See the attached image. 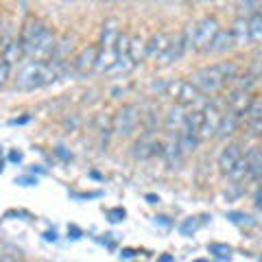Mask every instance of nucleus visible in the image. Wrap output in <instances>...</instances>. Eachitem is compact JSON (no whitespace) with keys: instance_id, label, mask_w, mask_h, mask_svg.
<instances>
[{"instance_id":"obj_12","label":"nucleus","mask_w":262,"mask_h":262,"mask_svg":"<svg viewBox=\"0 0 262 262\" xmlns=\"http://www.w3.org/2000/svg\"><path fill=\"white\" fill-rule=\"evenodd\" d=\"M249 103H251L249 92H241V90H236V92H232L227 96V107H229L232 114H236V116H241V114L247 112Z\"/></svg>"},{"instance_id":"obj_16","label":"nucleus","mask_w":262,"mask_h":262,"mask_svg":"<svg viewBox=\"0 0 262 262\" xmlns=\"http://www.w3.org/2000/svg\"><path fill=\"white\" fill-rule=\"evenodd\" d=\"M229 33H232V37H234V46H245V44H249V29H247V20H245V18L236 20Z\"/></svg>"},{"instance_id":"obj_22","label":"nucleus","mask_w":262,"mask_h":262,"mask_svg":"<svg viewBox=\"0 0 262 262\" xmlns=\"http://www.w3.org/2000/svg\"><path fill=\"white\" fill-rule=\"evenodd\" d=\"M208 249H210V253H214V256H219V258H227L229 256V245H221V243H212V245H208Z\"/></svg>"},{"instance_id":"obj_27","label":"nucleus","mask_w":262,"mask_h":262,"mask_svg":"<svg viewBox=\"0 0 262 262\" xmlns=\"http://www.w3.org/2000/svg\"><path fill=\"white\" fill-rule=\"evenodd\" d=\"M9 158H11L13 162H20V160H22V153H15V151H13V153L9 155Z\"/></svg>"},{"instance_id":"obj_23","label":"nucleus","mask_w":262,"mask_h":262,"mask_svg":"<svg viewBox=\"0 0 262 262\" xmlns=\"http://www.w3.org/2000/svg\"><path fill=\"white\" fill-rule=\"evenodd\" d=\"M194 229H196V221L194 219H186L184 223H182V227H179V232H182L184 236H190Z\"/></svg>"},{"instance_id":"obj_1","label":"nucleus","mask_w":262,"mask_h":262,"mask_svg":"<svg viewBox=\"0 0 262 262\" xmlns=\"http://www.w3.org/2000/svg\"><path fill=\"white\" fill-rule=\"evenodd\" d=\"M20 44H22L24 55H33L37 59H42V57H48L53 53L55 37L42 20H31L27 22V27L22 31Z\"/></svg>"},{"instance_id":"obj_5","label":"nucleus","mask_w":262,"mask_h":262,"mask_svg":"<svg viewBox=\"0 0 262 262\" xmlns=\"http://www.w3.org/2000/svg\"><path fill=\"white\" fill-rule=\"evenodd\" d=\"M175 98L179 101V105H184V107L192 110V112H203V107L210 103L208 96L199 92L192 83H186V81H182V83H175Z\"/></svg>"},{"instance_id":"obj_11","label":"nucleus","mask_w":262,"mask_h":262,"mask_svg":"<svg viewBox=\"0 0 262 262\" xmlns=\"http://www.w3.org/2000/svg\"><path fill=\"white\" fill-rule=\"evenodd\" d=\"M186 53V42H184V35L179 33V35H173L170 37V44H168V51L164 53L162 61L160 63H173L177 59H182V55Z\"/></svg>"},{"instance_id":"obj_14","label":"nucleus","mask_w":262,"mask_h":262,"mask_svg":"<svg viewBox=\"0 0 262 262\" xmlns=\"http://www.w3.org/2000/svg\"><path fill=\"white\" fill-rule=\"evenodd\" d=\"M238 116L236 114H221V120H219V127H216V134L214 136H219V138H225V136H232L236 129H238Z\"/></svg>"},{"instance_id":"obj_15","label":"nucleus","mask_w":262,"mask_h":262,"mask_svg":"<svg viewBox=\"0 0 262 262\" xmlns=\"http://www.w3.org/2000/svg\"><path fill=\"white\" fill-rule=\"evenodd\" d=\"M245 162H247V177L251 179H258L260 173H262V155H260V149L258 146H253V149L245 155Z\"/></svg>"},{"instance_id":"obj_10","label":"nucleus","mask_w":262,"mask_h":262,"mask_svg":"<svg viewBox=\"0 0 262 262\" xmlns=\"http://www.w3.org/2000/svg\"><path fill=\"white\" fill-rule=\"evenodd\" d=\"M232 46H234V37H232V33L225 31V29H219V31H216V35L212 37V42L208 44L206 51H208V53H212V55H223V53H227Z\"/></svg>"},{"instance_id":"obj_29","label":"nucleus","mask_w":262,"mask_h":262,"mask_svg":"<svg viewBox=\"0 0 262 262\" xmlns=\"http://www.w3.org/2000/svg\"><path fill=\"white\" fill-rule=\"evenodd\" d=\"M0 170H3V162H0Z\"/></svg>"},{"instance_id":"obj_8","label":"nucleus","mask_w":262,"mask_h":262,"mask_svg":"<svg viewBox=\"0 0 262 262\" xmlns=\"http://www.w3.org/2000/svg\"><path fill=\"white\" fill-rule=\"evenodd\" d=\"M170 37L173 35H168V33H155V35L149 39V44H146V57H151L155 61H162L164 53L168 51Z\"/></svg>"},{"instance_id":"obj_24","label":"nucleus","mask_w":262,"mask_h":262,"mask_svg":"<svg viewBox=\"0 0 262 262\" xmlns=\"http://www.w3.org/2000/svg\"><path fill=\"white\" fill-rule=\"evenodd\" d=\"M9 70H11V66L7 63L5 59H0V85H3L5 81L9 79Z\"/></svg>"},{"instance_id":"obj_13","label":"nucleus","mask_w":262,"mask_h":262,"mask_svg":"<svg viewBox=\"0 0 262 262\" xmlns=\"http://www.w3.org/2000/svg\"><path fill=\"white\" fill-rule=\"evenodd\" d=\"M96 55H98V48L96 46H88L79 53V57L75 59V68L79 72H90L94 70V63H96Z\"/></svg>"},{"instance_id":"obj_18","label":"nucleus","mask_w":262,"mask_h":262,"mask_svg":"<svg viewBox=\"0 0 262 262\" xmlns=\"http://www.w3.org/2000/svg\"><path fill=\"white\" fill-rule=\"evenodd\" d=\"M247 29H249V42H260L262 39V15L253 13L247 20Z\"/></svg>"},{"instance_id":"obj_28","label":"nucleus","mask_w":262,"mask_h":262,"mask_svg":"<svg viewBox=\"0 0 262 262\" xmlns=\"http://www.w3.org/2000/svg\"><path fill=\"white\" fill-rule=\"evenodd\" d=\"M57 153H59V155H61V158H66V160H70V155H68V153H66V151H63V146H59V149H57Z\"/></svg>"},{"instance_id":"obj_9","label":"nucleus","mask_w":262,"mask_h":262,"mask_svg":"<svg viewBox=\"0 0 262 262\" xmlns=\"http://www.w3.org/2000/svg\"><path fill=\"white\" fill-rule=\"evenodd\" d=\"M243 160V149H241V144H227L223 153H221V158H219V166L221 170H223L225 175L232 173V168L236 166Z\"/></svg>"},{"instance_id":"obj_25","label":"nucleus","mask_w":262,"mask_h":262,"mask_svg":"<svg viewBox=\"0 0 262 262\" xmlns=\"http://www.w3.org/2000/svg\"><path fill=\"white\" fill-rule=\"evenodd\" d=\"M122 219H125V210H122V208L110 210V221H112V223H120Z\"/></svg>"},{"instance_id":"obj_26","label":"nucleus","mask_w":262,"mask_h":262,"mask_svg":"<svg viewBox=\"0 0 262 262\" xmlns=\"http://www.w3.org/2000/svg\"><path fill=\"white\" fill-rule=\"evenodd\" d=\"M238 7H241V11H243V13L247 11L249 15H253V13H258V7H260V5H258V3H241Z\"/></svg>"},{"instance_id":"obj_17","label":"nucleus","mask_w":262,"mask_h":262,"mask_svg":"<svg viewBox=\"0 0 262 262\" xmlns=\"http://www.w3.org/2000/svg\"><path fill=\"white\" fill-rule=\"evenodd\" d=\"M129 57H131V61H142L144 57H146V44H144V39L140 35H136V37H129Z\"/></svg>"},{"instance_id":"obj_6","label":"nucleus","mask_w":262,"mask_h":262,"mask_svg":"<svg viewBox=\"0 0 262 262\" xmlns=\"http://www.w3.org/2000/svg\"><path fill=\"white\" fill-rule=\"evenodd\" d=\"M138 120H140V110L136 105H125L122 110L116 112L114 116V131L120 138H129L138 127Z\"/></svg>"},{"instance_id":"obj_3","label":"nucleus","mask_w":262,"mask_h":262,"mask_svg":"<svg viewBox=\"0 0 262 262\" xmlns=\"http://www.w3.org/2000/svg\"><path fill=\"white\" fill-rule=\"evenodd\" d=\"M57 77H59V68L57 66L44 63V61H29L18 70L15 83H18L20 90H35L51 83Z\"/></svg>"},{"instance_id":"obj_7","label":"nucleus","mask_w":262,"mask_h":262,"mask_svg":"<svg viewBox=\"0 0 262 262\" xmlns=\"http://www.w3.org/2000/svg\"><path fill=\"white\" fill-rule=\"evenodd\" d=\"M219 120H221V112L216 110L214 103H208L201 112V127H199V138H210L216 134V127H219Z\"/></svg>"},{"instance_id":"obj_19","label":"nucleus","mask_w":262,"mask_h":262,"mask_svg":"<svg viewBox=\"0 0 262 262\" xmlns=\"http://www.w3.org/2000/svg\"><path fill=\"white\" fill-rule=\"evenodd\" d=\"M184 118H186L184 110L182 107H173L166 114V127L170 131H179V129H182V125H184Z\"/></svg>"},{"instance_id":"obj_21","label":"nucleus","mask_w":262,"mask_h":262,"mask_svg":"<svg viewBox=\"0 0 262 262\" xmlns=\"http://www.w3.org/2000/svg\"><path fill=\"white\" fill-rule=\"evenodd\" d=\"M227 219L232 221V223H238V225H253L256 223L251 216L243 214V212H227Z\"/></svg>"},{"instance_id":"obj_20","label":"nucleus","mask_w":262,"mask_h":262,"mask_svg":"<svg viewBox=\"0 0 262 262\" xmlns=\"http://www.w3.org/2000/svg\"><path fill=\"white\" fill-rule=\"evenodd\" d=\"M24 55V51H22V44L20 42H11L9 46L5 48V61L11 66V61H18L20 57Z\"/></svg>"},{"instance_id":"obj_2","label":"nucleus","mask_w":262,"mask_h":262,"mask_svg":"<svg viewBox=\"0 0 262 262\" xmlns=\"http://www.w3.org/2000/svg\"><path fill=\"white\" fill-rule=\"evenodd\" d=\"M234 77H236V63L221 61L216 66H208V68H201L199 72H194L192 85L199 92H216V90L223 88L225 81Z\"/></svg>"},{"instance_id":"obj_4","label":"nucleus","mask_w":262,"mask_h":262,"mask_svg":"<svg viewBox=\"0 0 262 262\" xmlns=\"http://www.w3.org/2000/svg\"><path fill=\"white\" fill-rule=\"evenodd\" d=\"M219 31V22L214 18H203L196 24H190L182 35L186 42V51L192 48V51H206L208 44L212 42V37L216 35Z\"/></svg>"}]
</instances>
